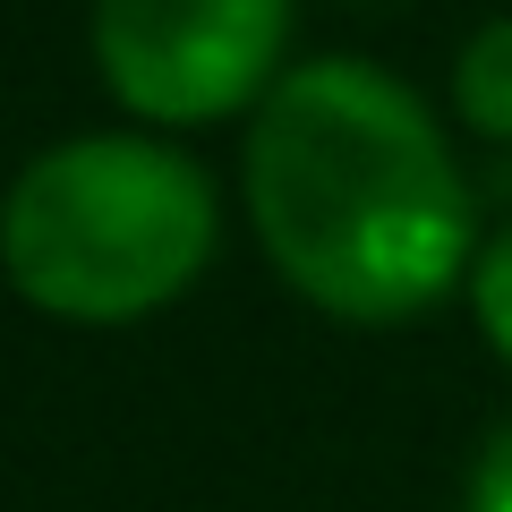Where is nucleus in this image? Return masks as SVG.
<instances>
[{
	"mask_svg": "<svg viewBox=\"0 0 512 512\" xmlns=\"http://www.w3.org/2000/svg\"><path fill=\"white\" fill-rule=\"evenodd\" d=\"M291 35V0H94L103 86L137 120L197 128L256 103Z\"/></svg>",
	"mask_w": 512,
	"mask_h": 512,
	"instance_id": "7ed1b4c3",
	"label": "nucleus"
},
{
	"mask_svg": "<svg viewBox=\"0 0 512 512\" xmlns=\"http://www.w3.org/2000/svg\"><path fill=\"white\" fill-rule=\"evenodd\" d=\"M470 512H512V427L478 453V478H470Z\"/></svg>",
	"mask_w": 512,
	"mask_h": 512,
	"instance_id": "423d86ee",
	"label": "nucleus"
},
{
	"mask_svg": "<svg viewBox=\"0 0 512 512\" xmlns=\"http://www.w3.org/2000/svg\"><path fill=\"white\" fill-rule=\"evenodd\" d=\"M453 103H461V120L478 137H512V18H495V26L470 35V52L453 69Z\"/></svg>",
	"mask_w": 512,
	"mask_h": 512,
	"instance_id": "20e7f679",
	"label": "nucleus"
},
{
	"mask_svg": "<svg viewBox=\"0 0 512 512\" xmlns=\"http://www.w3.org/2000/svg\"><path fill=\"white\" fill-rule=\"evenodd\" d=\"M214 256V188L163 137H69L18 171L0 265L60 325H137Z\"/></svg>",
	"mask_w": 512,
	"mask_h": 512,
	"instance_id": "f03ea898",
	"label": "nucleus"
},
{
	"mask_svg": "<svg viewBox=\"0 0 512 512\" xmlns=\"http://www.w3.org/2000/svg\"><path fill=\"white\" fill-rule=\"evenodd\" d=\"M470 299H478V325H487V342L512 359V231L495 239L487 256H478V274H470Z\"/></svg>",
	"mask_w": 512,
	"mask_h": 512,
	"instance_id": "39448f33",
	"label": "nucleus"
},
{
	"mask_svg": "<svg viewBox=\"0 0 512 512\" xmlns=\"http://www.w3.org/2000/svg\"><path fill=\"white\" fill-rule=\"evenodd\" d=\"M248 214L274 274L342 325H402L470 265V188L444 128L367 60H308L265 94Z\"/></svg>",
	"mask_w": 512,
	"mask_h": 512,
	"instance_id": "f257e3e1",
	"label": "nucleus"
}]
</instances>
